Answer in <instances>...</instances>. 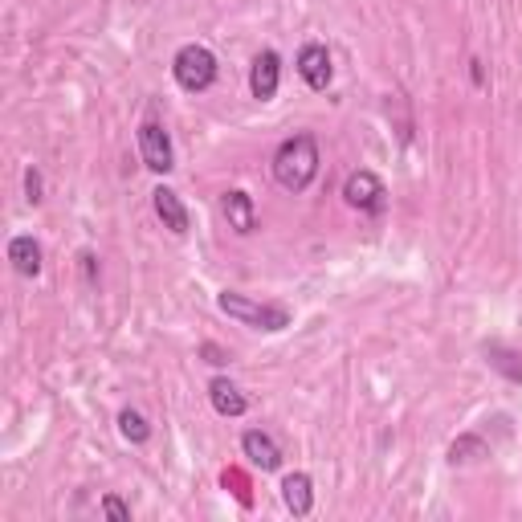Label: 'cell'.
I'll use <instances>...</instances> for the list:
<instances>
[{
    "label": "cell",
    "instance_id": "cell-20",
    "mask_svg": "<svg viewBox=\"0 0 522 522\" xmlns=\"http://www.w3.org/2000/svg\"><path fill=\"white\" fill-rule=\"evenodd\" d=\"M82 270H86V282L98 286V266H94V253H82Z\"/></svg>",
    "mask_w": 522,
    "mask_h": 522
},
{
    "label": "cell",
    "instance_id": "cell-11",
    "mask_svg": "<svg viewBox=\"0 0 522 522\" xmlns=\"http://www.w3.org/2000/svg\"><path fill=\"white\" fill-rule=\"evenodd\" d=\"M208 400H213L217 416H229V421H237V416L249 412V396L233 380H225V376H217L213 384H208Z\"/></svg>",
    "mask_w": 522,
    "mask_h": 522
},
{
    "label": "cell",
    "instance_id": "cell-9",
    "mask_svg": "<svg viewBox=\"0 0 522 522\" xmlns=\"http://www.w3.org/2000/svg\"><path fill=\"white\" fill-rule=\"evenodd\" d=\"M221 213H225V221H229V229H233L237 237H249V233L257 229V204H253V196L241 192V188H233V192L221 196Z\"/></svg>",
    "mask_w": 522,
    "mask_h": 522
},
{
    "label": "cell",
    "instance_id": "cell-1",
    "mask_svg": "<svg viewBox=\"0 0 522 522\" xmlns=\"http://www.w3.org/2000/svg\"><path fill=\"white\" fill-rule=\"evenodd\" d=\"M319 139L310 131H298L290 139L278 143L274 151V180L286 188V192H306L319 176Z\"/></svg>",
    "mask_w": 522,
    "mask_h": 522
},
{
    "label": "cell",
    "instance_id": "cell-3",
    "mask_svg": "<svg viewBox=\"0 0 522 522\" xmlns=\"http://www.w3.org/2000/svg\"><path fill=\"white\" fill-rule=\"evenodd\" d=\"M172 78L180 90L188 94H200L217 82V58H213V49L192 41V45H180L176 49V58H172Z\"/></svg>",
    "mask_w": 522,
    "mask_h": 522
},
{
    "label": "cell",
    "instance_id": "cell-2",
    "mask_svg": "<svg viewBox=\"0 0 522 522\" xmlns=\"http://www.w3.org/2000/svg\"><path fill=\"white\" fill-rule=\"evenodd\" d=\"M217 306H221V315L237 319L241 327L266 331V335H278V331H286V327L294 323V315H290L286 306H278V302H257V298H249V294H237V290H225V294H217Z\"/></svg>",
    "mask_w": 522,
    "mask_h": 522
},
{
    "label": "cell",
    "instance_id": "cell-17",
    "mask_svg": "<svg viewBox=\"0 0 522 522\" xmlns=\"http://www.w3.org/2000/svg\"><path fill=\"white\" fill-rule=\"evenodd\" d=\"M25 200H29V204H41V200H45V176H41L37 164L25 168Z\"/></svg>",
    "mask_w": 522,
    "mask_h": 522
},
{
    "label": "cell",
    "instance_id": "cell-15",
    "mask_svg": "<svg viewBox=\"0 0 522 522\" xmlns=\"http://www.w3.org/2000/svg\"><path fill=\"white\" fill-rule=\"evenodd\" d=\"M482 457H490V449H486V441L478 433H465V437H457L449 445V461L453 465H469V461H482Z\"/></svg>",
    "mask_w": 522,
    "mask_h": 522
},
{
    "label": "cell",
    "instance_id": "cell-5",
    "mask_svg": "<svg viewBox=\"0 0 522 522\" xmlns=\"http://www.w3.org/2000/svg\"><path fill=\"white\" fill-rule=\"evenodd\" d=\"M139 155H143V168L155 172V176H168L176 168V147H172V135L164 123L147 119L139 127Z\"/></svg>",
    "mask_w": 522,
    "mask_h": 522
},
{
    "label": "cell",
    "instance_id": "cell-10",
    "mask_svg": "<svg viewBox=\"0 0 522 522\" xmlns=\"http://www.w3.org/2000/svg\"><path fill=\"white\" fill-rule=\"evenodd\" d=\"M241 453L261 469V474H274V469H282V449L270 433H261V429H249L241 437Z\"/></svg>",
    "mask_w": 522,
    "mask_h": 522
},
{
    "label": "cell",
    "instance_id": "cell-6",
    "mask_svg": "<svg viewBox=\"0 0 522 522\" xmlns=\"http://www.w3.org/2000/svg\"><path fill=\"white\" fill-rule=\"evenodd\" d=\"M298 78L310 86V90H327L331 78H335V66H331V49L323 41H306L298 49Z\"/></svg>",
    "mask_w": 522,
    "mask_h": 522
},
{
    "label": "cell",
    "instance_id": "cell-4",
    "mask_svg": "<svg viewBox=\"0 0 522 522\" xmlns=\"http://www.w3.org/2000/svg\"><path fill=\"white\" fill-rule=\"evenodd\" d=\"M343 200H347V208H355V213L380 217L384 208H388V188H384V180H380L376 172L359 168V172H351V176L343 180Z\"/></svg>",
    "mask_w": 522,
    "mask_h": 522
},
{
    "label": "cell",
    "instance_id": "cell-21",
    "mask_svg": "<svg viewBox=\"0 0 522 522\" xmlns=\"http://www.w3.org/2000/svg\"><path fill=\"white\" fill-rule=\"evenodd\" d=\"M469 78H474V86H486V66L474 58V62H469Z\"/></svg>",
    "mask_w": 522,
    "mask_h": 522
},
{
    "label": "cell",
    "instance_id": "cell-7",
    "mask_svg": "<svg viewBox=\"0 0 522 522\" xmlns=\"http://www.w3.org/2000/svg\"><path fill=\"white\" fill-rule=\"evenodd\" d=\"M278 86H282V58L274 54V49H261L249 66V94L257 102H270L278 94Z\"/></svg>",
    "mask_w": 522,
    "mask_h": 522
},
{
    "label": "cell",
    "instance_id": "cell-19",
    "mask_svg": "<svg viewBox=\"0 0 522 522\" xmlns=\"http://www.w3.org/2000/svg\"><path fill=\"white\" fill-rule=\"evenodd\" d=\"M200 355L213 363V368H225V363H229V351L221 343H200Z\"/></svg>",
    "mask_w": 522,
    "mask_h": 522
},
{
    "label": "cell",
    "instance_id": "cell-18",
    "mask_svg": "<svg viewBox=\"0 0 522 522\" xmlns=\"http://www.w3.org/2000/svg\"><path fill=\"white\" fill-rule=\"evenodd\" d=\"M98 510L107 514V518H115V522H131V506H127L123 498H115V494L102 498V502H98Z\"/></svg>",
    "mask_w": 522,
    "mask_h": 522
},
{
    "label": "cell",
    "instance_id": "cell-8",
    "mask_svg": "<svg viewBox=\"0 0 522 522\" xmlns=\"http://www.w3.org/2000/svg\"><path fill=\"white\" fill-rule=\"evenodd\" d=\"M151 208H155V217H160V225H164L168 233H176V237H184V233H188L192 217H188V204L180 200V192H176V188L160 184V188L151 192Z\"/></svg>",
    "mask_w": 522,
    "mask_h": 522
},
{
    "label": "cell",
    "instance_id": "cell-13",
    "mask_svg": "<svg viewBox=\"0 0 522 522\" xmlns=\"http://www.w3.org/2000/svg\"><path fill=\"white\" fill-rule=\"evenodd\" d=\"M9 261H13V270H17L21 278H37L41 266H45V253H41V245H37L29 233H21V237L9 241Z\"/></svg>",
    "mask_w": 522,
    "mask_h": 522
},
{
    "label": "cell",
    "instance_id": "cell-16",
    "mask_svg": "<svg viewBox=\"0 0 522 522\" xmlns=\"http://www.w3.org/2000/svg\"><path fill=\"white\" fill-rule=\"evenodd\" d=\"M119 433L131 441V445H147L151 441V425H147V416L135 412V408H123L119 412Z\"/></svg>",
    "mask_w": 522,
    "mask_h": 522
},
{
    "label": "cell",
    "instance_id": "cell-12",
    "mask_svg": "<svg viewBox=\"0 0 522 522\" xmlns=\"http://www.w3.org/2000/svg\"><path fill=\"white\" fill-rule=\"evenodd\" d=\"M282 502L294 518H306L310 510H315V482H310V474H286L282 478Z\"/></svg>",
    "mask_w": 522,
    "mask_h": 522
},
{
    "label": "cell",
    "instance_id": "cell-14",
    "mask_svg": "<svg viewBox=\"0 0 522 522\" xmlns=\"http://www.w3.org/2000/svg\"><path fill=\"white\" fill-rule=\"evenodd\" d=\"M486 359H490V368L502 372L510 384H522V355L506 343H486Z\"/></svg>",
    "mask_w": 522,
    "mask_h": 522
}]
</instances>
